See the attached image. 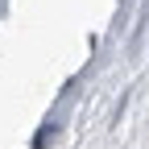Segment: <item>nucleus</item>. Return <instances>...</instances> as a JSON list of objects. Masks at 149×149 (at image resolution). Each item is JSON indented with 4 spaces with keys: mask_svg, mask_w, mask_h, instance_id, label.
<instances>
[{
    "mask_svg": "<svg viewBox=\"0 0 149 149\" xmlns=\"http://www.w3.org/2000/svg\"><path fill=\"white\" fill-rule=\"evenodd\" d=\"M4 8H8V0H0V17H4Z\"/></svg>",
    "mask_w": 149,
    "mask_h": 149,
    "instance_id": "obj_1",
    "label": "nucleus"
}]
</instances>
